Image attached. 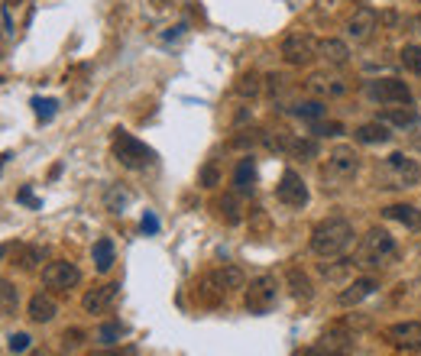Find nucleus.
Wrapping results in <instances>:
<instances>
[{
	"label": "nucleus",
	"mask_w": 421,
	"mask_h": 356,
	"mask_svg": "<svg viewBox=\"0 0 421 356\" xmlns=\"http://www.w3.org/2000/svg\"><path fill=\"white\" fill-rule=\"evenodd\" d=\"M382 123H392V126H412V123H418V111H415L412 104H405V111H402V107H389V111L382 113Z\"/></svg>",
	"instance_id": "obj_27"
},
{
	"label": "nucleus",
	"mask_w": 421,
	"mask_h": 356,
	"mask_svg": "<svg viewBox=\"0 0 421 356\" xmlns=\"http://www.w3.org/2000/svg\"><path fill=\"white\" fill-rule=\"evenodd\" d=\"M149 4H153V7H159V10H162V7H166V4H168V0H149Z\"/></svg>",
	"instance_id": "obj_53"
},
{
	"label": "nucleus",
	"mask_w": 421,
	"mask_h": 356,
	"mask_svg": "<svg viewBox=\"0 0 421 356\" xmlns=\"http://www.w3.org/2000/svg\"><path fill=\"white\" fill-rule=\"evenodd\" d=\"M315 133H318V136H340V133H344V126H340V123H318Z\"/></svg>",
	"instance_id": "obj_45"
},
{
	"label": "nucleus",
	"mask_w": 421,
	"mask_h": 356,
	"mask_svg": "<svg viewBox=\"0 0 421 356\" xmlns=\"http://www.w3.org/2000/svg\"><path fill=\"white\" fill-rule=\"evenodd\" d=\"M56 311H59V305L52 301V295L36 292L33 298H29V321L33 324H49L52 317H56Z\"/></svg>",
	"instance_id": "obj_19"
},
{
	"label": "nucleus",
	"mask_w": 421,
	"mask_h": 356,
	"mask_svg": "<svg viewBox=\"0 0 421 356\" xmlns=\"http://www.w3.org/2000/svg\"><path fill=\"white\" fill-rule=\"evenodd\" d=\"M250 217H253V227H256L260 233H266V230H269V214H266L263 208H253V210H250Z\"/></svg>",
	"instance_id": "obj_42"
},
{
	"label": "nucleus",
	"mask_w": 421,
	"mask_h": 356,
	"mask_svg": "<svg viewBox=\"0 0 421 356\" xmlns=\"http://www.w3.org/2000/svg\"><path fill=\"white\" fill-rule=\"evenodd\" d=\"M376 288H379V279H376V275H363V279H353L350 285L344 288V292L337 295V301H340L344 307H353V305H360V301L370 298Z\"/></svg>",
	"instance_id": "obj_15"
},
{
	"label": "nucleus",
	"mask_w": 421,
	"mask_h": 356,
	"mask_svg": "<svg viewBox=\"0 0 421 356\" xmlns=\"http://www.w3.org/2000/svg\"><path fill=\"white\" fill-rule=\"evenodd\" d=\"M275 198H279L285 208H305L308 204V188H305L302 175L295 172V168H285L279 178V185H275Z\"/></svg>",
	"instance_id": "obj_10"
},
{
	"label": "nucleus",
	"mask_w": 421,
	"mask_h": 356,
	"mask_svg": "<svg viewBox=\"0 0 421 356\" xmlns=\"http://www.w3.org/2000/svg\"><path fill=\"white\" fill-rule=\"evenodd\" d=\"M399 62L405 65L408 71H421V46H405L399 52Z\"/></svg>",
	"instance_id": "obj_39"
},
{
	"label": "nucleus",
	"mask_w": 421,
	"mask_h": 356,
	"mask_svg": "<svg viewBox=\"0 0 421 356\" xmlns=\"http://www.w3.org/2000/svg\"><path fill=\"white\" fill-rule=\"evenodd\" d=\"M0 295H4V317H14L16 315V307H20V292H16L14 282L4 279V285H0Z\"/></svg>",
	"instance_id": "obj_29"
},
{
	"label": "nucleus",
	"mask_w": 421,
	"mask_h": 356,
	"mask_svg": "<svg viewBox=\"0 0 421 356\" xmlns=\"http://www.w3.org/2000/svg\"><path fill=\"white\" fill-rule=\"evenodd\" d=\"M318 56L328 65H337V68H340V65L350 62V46H347L344 39H324L321 46H318Z\"/></svg>",
	"instance_id": "obj_21"
},
{
	"label": "nucleus",
	"mask_w": 421,
	"mask_h": 356,
	"mask_svg": "<svg viewBox=\"0 0 421 356\" xmlns=\"http://www.w3.org/2000/svg\"><path fill=\"white\" fill-rule=\"evenodd\" d=\"M78 282H81V269H78L75 263H69V259H56V263H49L46 269H42V285L46 288L69 292V288H75Z\"/></svg>",
	"instance_id": "obj_9"
},
{
	"label": "nucleus",
	"mask_w": 421,
	"mask_h": 356,
	"mask_svg": "<svg viewBox=\"0 0 421 356\" xmlns=\"http://www.w3.org/2000/svg\"><path fill=\"white\" fill-rule=\"evenodd\" d=\"M288 285H292V298L295 301H311V295H315L311 279L302 273V269H288Z\"/></svg>",
	"instance_id": "obj_24"
},
{
	"label": "nucleus",
	"mask_w": 421,
	"mask_h": 356,
	"mask_svg": "<svg viewBox=\"0 0 421 356\" xmlns=\"http://www.w3.org/2000/svg\"><path fill=\"white\" fill-rule=\"evenodd\" d=\"M360 172V156L353 146H337L328 153V162H324L321 168V178L328 185H344L350 182V178H357Z\"/></svg>",
	"instance_id": "obj_4"
},
{
	"label": "nucleus",
	"mask_w": 421,
	"mask_h": 356,
	"mask_svg": "<svg viewBox=\"0 0 421 356\" xmlns=\"http://www.w3.org/2000/svg\"><path fill=\"white\" fill-rule=\"evenodd\" d=\"M42 259H46V250H42L39 243H29V246H23L20 250V265L23 269H36Z\"/></svg>",
	"instance_id": "obj_35"
},
{
	"label": "nucleus",
	"mask_w": 421,
	"mask_h": 356,
	"mask_svg": "<svg viewBox=\"0 0 421 356\" xmlns=\"http://www.w3.org/2000/svg\"><path fill=\"white\" fill-rule=\"evenodd\" d=\"M275 298H279V282L269 273L250 279V285L243 288V305L250 315H269L275 307Z\"/></svg>",
	"instance_id": "obj_5"
},
{
	"label": "nucleus",
	"mask_w": 421,
	"mask_h": 356,
	"mask_svg": "<svg viewBox=\"0 0 421 356\" xmlns=\"http://www.w3.org/2000/svg\"><path fill=\"white\" fill-rule=\"evenodd\" d=\"M395 256H399V246H395L392 233L372 227V230L360 240L357 265H363V269H379V265H389Z\"/></svg>",
	"instance_id": "obj_2"
},
{
	"label": "nucleus",
	"mask_w": 421,
	"mask_h": 356,
	"mask_svg": "<svg viewBox=\"0 0 421 356\" xmlns=\"http://www.w3.org/2000/svg\"><path fill=\"white\" fill-rule=\"evenodd\" d=\"M418 4H421V0H418Z\"/></svg>",
	"instance_id": "obj_54"
},
{
	"label": "nucleus",
	"mask_w": 421,
	"mask_h": 356,
	"mask_svg": "<svg viewBox=\"0 0 421 356\" xmlns=\"http://www.w3.org/2000/svg\"><path fill=\"white\" fill-rule=\"evenodd\" d=\"M117 295H120V282H107V285H98V288H91V292L84 295L81 307L88 311V315H104L107 307L117 301Z\"/></svg>",
	"instance_id": "obj_12"
},
{
	"label": "nucleus",
	"mask_w": 421,
	"mask_h": 356,
	"mask_svg": "<svg viewBox=\"0 0 421 356\" xmlns=\"http://www.w3.org/2000/svg\"><path fill=\"white\" fill-rule=\"evenodd\" d=\"M357 143H363V146H382V143L392 140V133H389V123H382V120H370V123L357 126Z\"/></svg>",
	"instance_id": "obj_17"
},
{
	"label": "nucleus",
	"mask_w": 421,
	"mask_h": 356,
	"mask_svg": "<svg viewBox=\"0 0 421 356\" xmlns=\"http://www.w3.org/2000/svg\"><path fill=\"white\" fill-rule=\"evenodd\" d=\"M91 356H123V353H117V350H101V353H91Z\"/></svg>",
	"instance_id": "obj_52"
},
{
	"label": "nucleus",
	"mask_w": 421,
	"mask_h": 356,
	"mask_svg": "<svg viewBox=\"0 0 421 356\" xmlns=\"http://www.w3.org/2000/svg\"><path fill=\"white\" fill-rule=\"evenodd\" d=\"M182 33H185V23H178L176 29H168V33H166V39H178Z\"/></svg>",
	"instance_id": "obj_51"
},
{
	"label": "nucleus",
	"mask_w": 421,
	"mask_h": 356,
	"mask_svg": "<svg viewBox=\"0 0 421 356\" xmlns=\"http://www.w3.org/2000/svg\"><path fill=\"white\" fill-rule=\"evenodd\" d=\"M214 279H218V285L224 288L227 295L237 292V288H246V275H243V269H240V265H224V269H218V273H214Z\"/></svg>",
	"instance_id": "obj_22"
},
{
	"label": "nucleus",
	"mask_w": 421,
	"mask_h": 356,
	"mask_svg": "<svg viewBox=\"0 0 421 356\" xmlns=\"http://www.w3.org/2000/svg\"><path fill=\"white\" fill-rule=\"evenodd\" d=\"M104 204H107V210H111V214H120V210H123L126 204H130V191H123L120 185H113V188L107 191Z\"/></svg>",
	"instance_id": "obj_34"
},
{
	"label": "nucleus",
	"mask_w": 421,
	"mask_h": 356,
	"mask_svg": "<svg viewBox=\"0 0 421 356\" xmlns=\"http://www.w3.org/2000/svg\"><path fill=\"white\" fill-rule=\"evenodd\" d=\"M357 265V259H337L334 265H321V275L324 279H340V275H347Z\"/></svg>",
	"instance_id": "obj_38"
},
{
	"label": "nucleus",
	"mask_w": 421,
	"mask_h": 356,
	"mask_svg": "<svg viewBox=\"0 0 421 356\" xmlns=\"http://www.w3.org/2000/svg\"><path fill=\"white\" fill-rule=\"evenodd\" d=\"M253 182H256V166H253V159H240L237 172H233V185H237V191L240 195H250Z\"/></svg>",
	"instance_id": "obj_25"
},
{
	"label": "nucleus",
	"mask_w": 421,
	"mask_h": 356,
	"mask_svg": "<svg viewBox=\"0 0 421 356\" xmlns=\"http://www.w3.org/2000/svg\"><path fill=\"white\" fill-rule=\"evenodd\" d=\"M379 23H386V26H395V23H399V14H395V10H386V14H379Z\"/></svg>",
	"instance_id": "obj_47"
},
{
	"label": "nucleus",
	"mask_w": 421,
	"mask_h": 356,
	"mask_svg": "<svg viewBox=\"0 0 421 356\" xmlns=\"http://www.w3.org/2000/svg\"><path fill=\"white\" fill-rule=\"evenodd\" d=\"M201 185H204V188H214V185H220V172H218V166H214V162H208V166L201 168Z\"/></svg>",
	"instance_id": "obj_41"
},
{
	"label": "nucleus",
	"mask_w": 421,
	"mask_h": 356,
	"mask_svg": "<svg viewBox=\"0 0 421 356\" xmlns=\"http://www.w3.org/2000/svg\"><path fill=\"white\" fill-rule=\"evenodd\" d=\"M16 201L29 204V208H39V201H36V198H33V191H29V188H23V191H20V195H16Z\"/></svg>",
	"instance_id": "obj_46"
},
{
	"label": "nucleus",
	"mask_w": 421,
	"mask_h": 356,
	"mask_svg": "<svg viewBox=\"0 0 421 356\" xmlns=\"http://www.w3.org/2000/svg\"><path fill=\"white\" fill-rule=\"evenodd\" d=\"M29 347H33V337L23 334V330H20V334H10L7 337V350H10V353H26Z\"/></svg>",
	"instance_id": "obj_40"
},
{
	"label": "nucleus",
	"mask_w": 421,
	"mask_h": 356,
	"mask_svg": "<svg viewBox=\"0 0 421 356\" xmlns=\"http://www.w3.org/2000/svg\"><path fill=\"white\" fill-rule=\"evenodd\" d=\"M123 334H126V327H123L120 321H113V324H101V327H98V340L104 343V347H113V343H117Z\"/></svg>",
	"instance_id": "obj_36"
},
{
	"label": "nucleus",
	"mask_w": 421,
	"mask_h": 356,
	"mask_svg": "<svg viewBox=\"0 0 421 356\" xmlns=\"http://www.w3.org/2000/svg\"><path fill=\"white\" fill-rule=\"evenodd\" d=\"M260 91H263V81H260V75H253V71L237 81V94H240V98H256Z\"/></svg>",
	"instance_id": "obj_37"
},
{
	"label": "nucleus",
	"mask_w": 421,
	"mask_h": 356,
	"mask_svg": "<svg viewBox=\"0 0 421 356\" xmlns=\"http://www.w3.org/2000/svg\"><path fill=\"white\" fill-rule=\"evenodd\" d=\"M214 214H218V220H224L227 227L243 224V204H240L237 195H220L218 201H214Z\"/></svg>",
	"instance_id": "obj_16"
},
{
	"label": "nucleus",
	"mask_w": 421,
	"mask_h": 356,
	"mask_svg": "<svg viewBox=\"0 0 421 356\" xmlns=\"http://www.w3.org/2000/svg\"><path fill=\"white\" fill-rule=\"evenodd\" d=\"M4 33L14 36V16H10V7H4Z\"/></svg>",
	"instance_id": "obj_49"
},
{
	"label": "nucleus",
	"mask_w": 421,
	"mask_h": 356,
	"mask_svg": "<svg viewBox=\"0 0 421 356\" xmlns=\"http://www.w3.org/2000/svg\"><path fill=\"white\" fill-rule=\"evenodd\" d=\"M318 46L321 42L311 33H292L282 39V59L288 65H295V68H305V65H311L318 59Z\"/></svg>",
	"instance_id": "obj_8"
},
{
	"label": "nucleus",
	"mask_w": 421,
	"mask_h": 356,
	"mask_svg": "<svg viewBox=\"0 0 421 356\" xmlns=\"http://www.w3.org/2000/svg\"><path fill=\"white\" fill-rule=\"evenodd\" d=\"M386 188H415V185H421V166L412 159V156L405 153H392L386 159Z\"/></svg>",
	"instance_id": "obj_7"
},
{
	"label": "nucleus",
	"mask_w": 421,
	"mask_h": 356,
	"mask_svg": "<svg viewBox=\"0 0 421 356\" xmlns=\"http://www.w3.org/2000/svg\"><path fill=\"white\" fill-rule=\"evenodd\" d=\"M288 156H292V159H302V162L305 159H315V156H318V143L315 140H305V136H295Z\"/></svg>",
	"instance_id": "obj_30"
},
{
	"label": "nucleus",
	"mask_w": 421,
	"mask_h": 356,
	"mask_svg": "<svg viewBox=\"0 0 421 356\" xmlns=\"http://www.w3.org/2000/svg\"><path fill=\"white\" fill-rule=\"evenodd\" d=\"M347 350H350V334L344 327H330L328 334L318 337V343L308 350V356H318V353L337 356V353H347Z\"/></svg>",
	"instance_id": "obj_14"
},
{
	"label": "nucleus",
	"mask_w": 421,
	"mask_h": 356,
	"mask_svg": "<svg viewBox=\"0 0 421 356\" xmlns=\"http://www.w3.org/2000/svg\"><path fill=\"white\" fill-rule=\"evenodd\" d=\"M408 26H412V33H415V36H418V39H421V14H415L412 20H408Z\"/></svg>",
	"instance_id": "obj_50"
},
{
	"label": "nucleus",
	"mask_w": 421,
	"mask_h": 356,
	"mask_svg": "<svg viewBox=\"0 0 421 356\" xmlns=\"http://www.w3.org/2000/svg\"><path fill=\"white\" fill-rule=\"evenodd\" d=\"M382 217L399 220V224L408 227V230H421V210L412 208V204H389V208H382Z\"/></svg>",
	"instance_id": "obj_20"
},
{
	"label": "nucleus",
	"mask_w": 421,
	"mask_h": 356,
	"mask_svg": "<svg viewBox=\"0 0 421 356\" xmlns=\"http://www.w3.org/2000/svg\"><path fill=\"white\" fill-rule=\"evenodd\" d=\"M386 340L399 350H421V321H399L386 330Z\"/></svg>",
	"instance_id": "obj_13"
},
{
	"label": "nucleus",
	"mask_w": 421,
	"mask_h": 356,
	"mask_svg": "<svg viewBox=\"0 0 421 356\" xmlns=\"http://www.w3.org/2000/svg\"><path fill=\"white\" fill-rule=\"evenodd\" d=\"M292 133H285V130H275V133H266V140H263V146L266 149H273V153H288L292 149Z\"/></svg>",
	"instance_id": "obj_31"
},
{
	"label": "nucleus",
	"mask_w": 421,
	"mask_h": 356,
	"mask_svg": "<svg viewBox=\"0 0 421 356\" xmlns=\"http://www.w3.org/2000/svg\"><path fill=\"white\" fill-rule=\"evenodd\" d=\"M224 298H227V292L218 285L214 273H210V275H204V279H201V285H198V301H201V305H220Z\"/></svg>",
	"instance_id": "obj_23"
},
{
	"label": "nucleus",
	"mask_w": 421,
	"mask_h": 356,
	"mask_svg": "<svg viewBox=\"0 0 421 356\" xmlns=\"http://www.w3.org/2000/svg\"><path fill=\"white\" fill-rule=\"evenodd\" d=\"M33 111H36V120H39V123H49V120L56 117V111H59V101H52V98H33Z\"/></svg>",
	"instance_id": "obj_33"
},
{
	"label": "nucleus",
	"mask_w": 421,
	"mask_h": 356,
	"mask_svg": "<svg viewBox=\"0 0 421 356\" xmlns=\"http://www.w3.org/2000/svg\"><path fill=\"white\" fill-rule=\"evenodd\" d=\"M324 101H298V104L292 107V113H298V117H305V120H321L324 117Z\"/></svg>",
	"instance_id": "obj_32"
},
{
	"label": "nucleus",
	"mask_w": 421,
	"mask_h": 356,
	"mask_svg": "<svg viewBox=\"0 0 421 356\" xmlns=\"http://www.w3.org/2000/svg\"><path fill=\"white\" fill-rule=\"evenodd\" d=\"M282 81H285V78H282V75H275V71H273V75H266L269 91H279V88H282Z\"/></svg>",
	"instance_id": "obj_48"
},
{
	"label": "nucleus",
	"mask_w": 421,
	"mask_h": 356,
	"mask_svg": "<svg viewBox=\"0 0 421 356\" xmlns=\"http://www.w3.org/2000/svg\"><path fill=\"white\" fill-rule=\"evenodd\" d=\"M81 343H84L81 330H65V334H62V347L65 350H75V347H81Z\"/></svg>",
	"instance_id": "obj_43"
},
{
	"label": "nucleus",
	"mask_w": 421,
	"mask_h": 356,
	"mask_svg": "<svg viewBox=\"0 0 421 356\" xmlns=\"http://www.w3.org/2000/svg\"><path fill=\"white\" fill-rule=\"evenodd\" d=\"M366 98L382 107H402L412 104V88H408V81H399V78H376V81L366 84Z\"/></svg>",
	"instance_id": "obj_6"
},
{
	"label": "nucleus",
	"mask_w": 421,
	"mask_h": 356,
	"mask_svg": "<svg viewBox=\"0 0 421 356\" xmlns=\"http://www.w3.org/2000/svg\"><path fill=\"white\" fill-rule=\"evenodd\" d=\"M353 243V224L344 217H328L311 230V253L321 259H337Z\"/></svg>",
	"instance_id": "obj_1"
},
{
	"label": "nucleus",
	"mask_w": 421,
	"mask_h": 356,
	"mask_svg": "<svg viewBox=\"0 0 421 356\" xmlns=\"http://www.w3.org/2000/svg\"><path fill=\"white\" fill-rule=\"evenodd\" d=\"M379 26V14L372 7H357L350 14V20H347V36H350L353 42H363L372 36V29Z\"/></svg>",
	"instance_id": "obj_11"
},
{
	"label": "nucleus",
	"mask_w": 421,
	"mask_h": 356,
	"mask_svg": "<svg viewBox=\"0 0 421 356\" xmlns=\"http://www.w3.org/2000/svg\"><path fill=\"white\" fill-rule=\"evenodd\" d=\"M113 156H117L120 166L133 168V172L153 166V159H156L153 149H149L146 143H140L133 133H126V130H113Z\"/></svg>",
	"instance_id": "obj_3"
},
{
	"label": "nucleus",
	"mask_w": 421,
	"mask_h": 356,
	"mask_svg": "<svg viewBox=\"0 0 421 356\" xmlns=\"http://www.w3.org/2000/svg\"><path fill=\"white\" fill-rule=\"evenodd\" d=\"M94 265H98V273H111L113 269V240L111 237H101L94 243Z\"/></svg>",
	"instance_id": "obj_26"
},
{
	"label": "nucleus",
	"mask_w": 421,
	"mask_h": 356,
	"mask_svg": "<svg viewBox=\"0 0 421 356\" xmlns=\"http://www.w3.org/2000/svg\"><path fill=\"white\" fill-rule=\"evenodd\" d=\"M263 140H266V133H263L260 126H246V130H237V136L230 140V146H237V149H253V146H260Z\"/></svg>",
	"instance_id": "obj_28"
},
{
	"label": "nucleus",
	"mask_w": 421,
	"mask_h": 356,
	"mask_svg": "<svg viewBox=\"0 0 421 356\" xmlns=\"http://www.w3.org/2000/svg\"><path fill=\"white\" fill-rule=\"evenodd\" d=\"M308 91L315 94V98H340V94H347V81H340V78H328V75H311L308 78Z\"/></svg>",
	"instance_id": "obj_18"
},
{
	"label": "nucleus",
	"mask_w": 421,
	"mask_h": 356,
	"mask_svg": "<svg viewBox=\"0 0 421 356\" xmlns=\"http://www.w3.org/2000/svg\"><path fill=\"white\" fill-rule=\"evenodd\" d=\"M143 233H159V217L153 214V210H146V214H143Z\"/></svg>",
	"instance_id": "obj_44"
}]
</instances>
